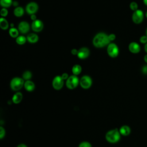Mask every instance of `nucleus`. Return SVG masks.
Segmentation results:
<instances>
[{"mask_svg":"<svg viewBox=\"0 0 147 147\" xmlns=\"http://www.w3.org/2000/svg\"><path fill=\"white\" fill-rule=\"evenodd\" d=\"M110 40L108 35L105 33H99L96 34L93 38L92 43L96 48H102L109 44Z\"/></svg>","mask_w":147,"mask_h":147,"instance_id":"f257e3e1","label":"nucleus"},{"mask_svg":"<svg viewBox=\"0 0 147 147\" xmlns=\"http://www.w3.org/2000/svg\"><path fill=\"white\" fill-rule=\"evenodd\" d=\"M105 138L110 143H116L120 140L121 134L117 129H112L106 133Z\"/></svg>","mask_w":147,"mask_h":147,"instance_id":"f03ea898","label":"nucleus"},{"mask_svg":"<svg viewBox=\"0 0 147 147\" xmlns=\"http://www.w3.org/2000/svg\"><path fill=\"white\" fill-rule=\"evenodd\" d=\"M10 87L13 91H18L20 90L24 85V79L16 77L11 79L10 82Z\"/></svg>","mask_w":147,"mask_h":147,"instance_id":"7ed1b4c3","label":"nucleus"},{"mask_svg":"<svg viewBox=\"0 0 147 147\" xmlns=\"http://www.w3.org/2000/svg\"><path fill=\"white\" fill-rule=\"evenodd\" d=\"M79 81L80 80H79V78L77 77V76L73 75L69 76V78L66 80L65 84L68 88L72 90L78 86Z\"/></svg>","mask_w":147,"mask_h":147,"instance_id":"20e7f679","label":"nucleus"},{"mask_svg":"<svg viewBox=\"0 0 147 147\" xmlns=\"http://www.w3.org/2000/svg\"><path fill=\"white\" fill-rule=\"evenodd\" d=\"M107 52L109 56L114 58L118 55L119 49L115 43H110L107 46Z\"/></svg>","mask_w":147,"mask_h":147,"instance_id":"39448f33","label":"nucleus"},{"mask_svg":"<svg viewBox=\"0 0 147 147\" xmlns=\"http://www.w3.org/2000/svg\"><path fill=\"white\" fill-rule=\"evenodd\" d=\"M144 18V12L140 9L134 11L132 14V21L136 24H139L142 22Z\"/></svg>","mask_w":147,"mask_h":147,"instance_id":"423d86ee","label":"nucleus"},{"mask_svg":"<svg viewBox=\"0 0 147 147\" xmlns=\"http://www.w3.org/2000/svg\"><path fill=\"white\" fill-rule=\"evenodd\" d=\"M80 86L84 89L89 88L92 85V79L87 75H84L82 76L79 81Z\"/></svg>","mask_w":147,"mask_h":147,"instance_id":"0eeeda50","label":"nucleus"},{"mask_svg":"<svg viewBox=\"0 0 147 147\" xmlns=\"http://www.w3.org/2000/svg\"><path fill=\"white\" fill-rule=\"evenodd\" d=\"M64 84V80L61 76H55L52 80V86L54 89L56 90H60Z\"/></svg>","mask_w":147,"mask_h":147,"instance_id":"6e6552de","label":"nucleus"},{"mask_svg":"<svg viewBox=\"0 0 147 147\" xmlns=\"http://www.w3.org/2000/svg\"><path fill=\"white\" fill-rule=\"evenodd\" d=\"M38 5L34 2H32L29 3L26 6V12L32 15V14H34L35 13L37 12L38 10Z\"/></svg>","mask_w":147,"mask_h":147,"instance_id":"1a4fd4ad","label":"nucleus"},{"mask_svg":"<svg viewBox=\"0 0 147 147\" xmlns=\"http://www.w3.org/2000/svg\"><path fill=\"white\" fill-rule=\"evenodd\" d=\"M32 30L34 32H38L42 30L43 28V23L40 20H36L33 21L32 23Z\"/></svg>","mask_w":147,"mask_h":147,"instance_id":"9d476101","label":"nucleus"},{"mask_svg":"<svg viewBox=\"0 0 147 147\" xmlns=\"http://www.w3.org/2000/svg\"><path fill=\"white\" fill-rule=\"evenodd\" d=\"M90 51L87 48L83 47L78 50V52L77 54L78 57L80 59H84L89 56Z\"/></svg>","mask_w":147,"mask_h":147,"instance_id":"9b49d317","label":"nucleus"},{"mask_svg":"<svg viewBox=\"0 0 147 147\" xmlns=\"http://www.w3.org/2000/svg\"><path fill=\"white\" fill-rule=\"evenodd\" d=\"M129 50L132 53H138L141 50L140 45L136 42H131L129 45Z\"/></svg>","mask_w":147,"mask_h":147,"instance_id":"f8f14e48","label":"nucleus"},{"mask_svg":"<svg viewBox=\"0 0 147 147\" xmlns=\"http://www.w3.org/2000/svg\"><path fill=\"white\" fill-rule=\"evenodd\" d=\"M18 27V30L21 33H24V34L28 32L30 29L29 24L26 21H21V22H20Z\"/></svg>","mask_w":147,"mask_h":147,"instance_id":"ddd939ff","label":"nucleus"},{"mask_svg":"<svg viewBox=\"0 0 147 147\" xmlns=\"http://www.w3.org/2000/svg\"><path fill=\"white\" fill-rule=\"evenodd\" d=\"M119 131V133L121 135L124 136H128L130 133L131 129H130V128L129 126L123 125V126H122L120 127Z\"/></svg>","mask_w":147,"mask_h":147,"instance_id":"4468645a","label":"nucleus"},{"mask_svg":"<svg viewBox=\"0 0 147 147\" xmlns=\"http://www.w3.org/2000/svg\"><path fill=\"white\" fill-rule=\"evenodd\" d=\"M24 88H25V90L28 91H32L34 90V88H35V85H34V83L30 81V80H26L25 83H24Z\"/></svg>","mask_w":147,"mask_h":147,"instance_id":"2eb2a0df","label":"nucleus"},{"mask_svg":"<svg viewBox=\"0 0 147 147\" xmlns=\"http://www.w3.org/2000/svg\"><path fill=\"white\" fill-rule=\"evenodd\" d=\"M22 94L20 92L15 93L12 97V102L15 104H18L21 102L22 99Z\"/></svg>","mask_w":147,"mask_h":147,"instance_id":"dca6fc26","label":"nucleus"},{"mask_svg":"<svg viewBox=\"0 0 147 147\" xmlns=\"http://www.w3.org/2000/svg\"><path fill=\"white\" fill-rule=\"evenodd\" d=\"M26 39L30 43H35L38 41V37L35 33H30L28 35Z\"/></svg>","mask_w":147,"mask_h":147,"instance_id":"f3484780","label":"nucleus"},{"mask_svg":"<svg viewBox=\"0 0 147 147\" xmlns=\"http://www.w3.org/2000/svg\"><path fill=\"white\" fill-rule=\"evenodd\" d=\"M24 13V10L22 7L17 6L14 10V14L17 17H21Z\"/></svg>","mask_w":147,"mask_h":147,"instance_id":"a211bd4d","label":"nucleus"},{"mask_svg":"<svg viewBox=\"0 0 147 147\" xmlns=\"http://www.w3.org/2000/svg\"><path fill=\"white\" fill-rule=\"evenodd\" d=\"M0 27L3 30H6L9 27L8 22L6 21V19L3 17H1L0 18Z\"/></svg>","mask_w":147,"mask_h":147,"instance_id":"6ab92c4d","label":"nucleus"},{"mask_svg":"<svg viewBox=\"0 0 147 147\" xmlns=\"http://www.w3.org/2000/svg\"><path fill=\"white\" fill-rule=\"evenodd\" d=\"M82 71V67L80 65L76 64L74 65L72 68V72L74 75H79Z\"/></svg>","mask_w":147,"mask_h":147,"instance_id":"aec40b11","label":"nucleus"},{"mask_svg":"<svg viewBox=\"0 0 147 147\" xmlns=\"http://www.w3.org/2000/svg\"><path fill=\"white\" fill-rule=\"evenodd\" d=\"M13 2L12 0H0V4L3 8L10 6Z\"/></svg>","mask_w":147,"mask_h":147,"instance_id":"412c9836","label":"nucleus"},{"mask_svg":"<svg viewBox=\"0 0 147 147\" xmlns=\"http://www.w3.org/2000/svg\"><path fill=\"white\" fill-rule=\"evenodd\" d=\"M26 38L23 36H19L16 38V42L19 45H23L26 42Z\"/></svg>","mask_w":147,"mask_h":147,"instance_id":"4be33fe9","label":"nucleus"},{"mask_svg":"<svg viewBox=\"0 0 147 147\" xmlns=\"http://www.w3.org/2000/svg\"><path fill=\"white\" fill-rule=\"evenodd\" d=\"M9 34L11 37H17L18 36V31L14 28H11L9 31Z\"/></svg>","mask_w":147,"mask_h":147,"instance_id":"5701e85b","label":"nucleus"},{"mask_svg":"<svg viewBox=\"0 0 147 147\" xmlns=\"http://www.w3.org/2000/svg\"><path fill=\"white\" fill-rule=\"evenodd\" d=\"M22 78L24 80H29L32 78V73L29 71H26L23 73Z\"/></svg>","mask_w":147,"mask_h":147,"instance_id":"b1692460","label":"nucleus"},{"mask_svg":"<svg viewBox=\"0 0 147 147\" xmlns=\"http://www.w3.org/2000/svg\"><path fill=\"white\" fill-rule=\"evenodd\" d=\"M129 7H130V9L134 11L138 10V4L136 2H131L130 3Z\"/></svg>","mask_w":147,"mask_h":147,"instance_id":"393cba45","label":"nucleus"},{"mask_svg":"<svg viewBox=\"0 0 147 147\" xmlns=\"http://www.w3.org/2000/svg\"><path fill=\"white\" fill-rule=\"evenodd\" d=\"M78 147H92V146L89 142L83 141L79 144Z\"/></svg>","mask_w":147,"mask_h":147,"instance_id":"a878e982","label":"nucleus"},{"mask_svg":"<svg viewBox=\"0 0 147 147\" xmlns=\"http://www.w3.org/2000/svg\"><path fill=\"white\" fill-rule=\"evenodd\" d=\"M140 41L142 44H146V43H147V36L146 35L142 36L140 38Z\"/></svg>","mask_w":147,"mask_h":147,"instance_id":"bb28decb","label":"nucleus"},{"mask_svg":"<svg viewBox=\"0 0 147 147\" xmlns=\"http://www.w3.org/2000/svg\"><path fill=\"white\" fill-rule=\"evenodd\" d=\"M5 130L2 126H1L0 127V138L2 139L5 136Z\"/></svg>","mask_w":147,"mask_h":147,"instance_id":"cd10ccee","label":"nucleus"},{"mask_svg":"<svg viewBox=\"0 0 147 147\" xmlns=\"http://www.w3.org/2000/svg\"><path fill=\"white\" fill-rule=\"evenodd\" d=\"M8 14L7 10L6 8H2L1 10V16L2 17H6Z\"/></svg>","mask_w":147,"mask_h":147,"instance_id":"c85d7f7f","label":"nucleus"},{"mask_svg":"<svg viewBox=\"0 0 147 147\" xmlns=\"http://www.w3.org/2000/svg\"><path fill=\"white\" fill-rule=\"evenodd\" d=\"M108 36H109V38L110 41L114 40L115 38V35L114 34H110L108 35Z\"/></svg>","mask_w":147,"mask_h":147,"instance_id":"c756f323","label":"nucleus"},{"mask_svg":"<svg viewBox=\"0 0 147 147\" xmlns=\"http://www.w3.org/2000/svg\"><path fill=\"white\" fill-rule=\"evenodd\" d=\"M61 76V78H62V79H63V80H67V79L69 78L68 75V74H67V73H64V74H63Z\"/></svg>","mask_w":147,"mask_h":147,"instance_id":"7c9ffc66","label":"nucleus"},{"mask_svg":"<svg viewBox=\"0 0 147 147\" xmlns=\"http://www.w3.org/2000/svg\"><path fill=\"white\" fill-rule=\"evenodd\" d=\"M142 72L144 74H147V65H144L142 68Z\"/></svg>","mask_w":147,"mask_h":147,"instance_id":"2f4dec72","label":"nucleus"},{"mask_svg":"<svg viewBox=\"0 0 147 147\" xmlns=\"http://www.w3.org/2000/svg\"><path fill=\"white\" fill-rule=\"evenodd\" d=\"M78 51L76 49H72V51H71V53L72 54V55H77V54H78Z\"/></svg>","mask_w":147,"mask_h":147,"instance_id":"473e14b6","label":"nucleus"},{"mask_svg":"<svg viewBox=\"0 0 147 147\" xmlns=\"http://www.w3.org/2000/svg\"><path fill=\"white\" fill-rule=\"evenodd\" d=\"M30 19L33 21H35V20H37V18H36V16L34 15V14H32L31 16H30Z\"/></svg>","mask_w":147,"mask_h":147,"instance_id":"72a5a7b5","label":"nucleus"},{"mask_svg":"<svg viewBox=\"0 0 147 147\" xmlns=\"http://www.w3.org/2000/svg\"><path fill=\"white\" fill-rule=\"evenodd\" d=\"M17 147H27V146L24 144H20L17 146Z\"/></svg>","mask_w":147,"mask_h":147,"instance_id":"f704fd0d","label":"nucleus"},{"mask_svg":"<svg viewBox=\"0 0 147 147\" xmlns=\"http://www.w3.org/2000/svg\"><path fill=\"white\" fill-rule=\"evenodd\" d=\"M18 2H16V1H14V2H13V5L14 6H16V7H17V6H18Z\"/></svg>","mask_w":147,"mask_h":147,"instance_id":"c9c22d12","label":"nucleus"},{"mask_svg":"<svg viewBox=\"0 0 147 147\" xmlns=\"http://www.w3.org/2000/svg\"><path fill=\"white\" fill-rule=\"evenodd\" d=\"M144 60L145 62L147 63V54L144 56Z\"/></svg>","mask_w":147,"mask_h":147,"instance_id":"e433bc0d","label":"nucleus"},{"mask_svg":"<svg viewBox=\"0 0 147 147\" xmlns=\"http://www.w3.org/2000/svg\"><path fill=\"white\" fill-rule=\"evenodd\" d=\"M144 50H145V52H146V54H147V43H146V44H145V46H144Z\"/></svg>","mask_w":147,"mask_h":147,"instance_id":"4c0bfd02","label":"nucleus"},{"mask_svg":"<svg viewBox=\"0 0 147 147\" xmlns=\"http://www.w3.org/2000/svg\"><path fill=\"white\" fill-rule=\"evenodd\" d=\"M143 2L146 6H147V0H143Z\"/></svg>","mask_w":147,"mask_h":147,"instance_id":"58836bf2","label":"nucleus"},{"mask_svg":"<svg viewBox=\"0 0 147 147\" xmlns=\"http://www.w3.org/2000/svg\"><path fill=\"white\" fill-rule=\"evenodd\" d=\"M145 17L147 18V11H146V13H145Z\"/></svg>","mask_w":147,"mask_h":147,"instance_id":"ea45409f","label":"nucleus"},{"mask_svg":"<svg viewBox=\"0 0 147 147\" xmlns=\"http://www.w3.org/2000/svg\"><path fill=\"white\" fill-rule=\"evenodd\" d=\"M146 36H147V28H146Z\"/></svg>","mask_w":147,"mask_h":147,"instance_id":"a19ab883","label":"nucleus"}]
</instances>
